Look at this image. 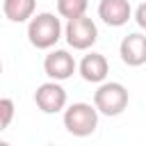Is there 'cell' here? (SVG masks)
<instances>
[{
    "label": "cell",
    "mask_w": 146,
    "mask_h": 146,
    "mask_svg": "<svg viewBox=\"0 0 146 146\" xmlns=\"http://www.w3.org/2000/svg\"><path fill=\"white\" fill-rule=\"evenodd\" d=\"M27 39L34 48L48 50L62 39V23L55 14L41 11L27 23Z\"/></svg>",
    "instance_id": "1"
},
{
    "label": "cell",
    "mask_w": 146,
    "mask_h": 146,
    "mask_svg": "<svg viewBox=\"0 0 146 146\" xmlns=\"http://www.w3.org/2000/svg\"><path fill=\"white\" fill-rule=\"evenodd\" d=\"M64 128L73 137H89L98 128V110L89 103H73L64 110Z\"/></svg>",
    "instance_id": "2"
},
{
    "label": "cell",
    "mask_w": 146,
    "mask_h": 146,
    "mask_svg": "<svg viewBox=\"0 0 146 146\" xmlns=\"http://www.w3.org/2000/svg\"><path fill=\"white\" fill-rule=\"evenodd\" d=\"M94 107L105 116H119L128 107V89L121 82H103L94 91Z\"/></svg>",
    "instance_id": "3"
},
{
    "label": "cell",
    "mask_w": 146,
    "mask_h": 146,
    "mask_svg": "<svg viewBox=\"0 0 146 146\" xmlns=\"http://www.w3.org/2000/svg\"><path fill=\"white\" fill-rule=\"evenodd\" d=\"M64 36H66V43L75 50H87L96 43L98 39V27L96 23L89 18V16H80V18H73L66 23V30H64Z\"/></svg>",
    "instance_id": "4"
},
{
    "label": "cell",
    "mask_w": 146,
    "mask_h": 146,
    "mask_svg": "<svg viewBox=\"0 0 146 146\" xmlns=\"http://www.w3.org/2000/svg\"><path fill=\"white\" fill-rule=\"evenodd\" d=\"M34 103L43 114H57L66 107V89L55 80L43 82L34 91Z\"/></svg>",
    "instance_id": "5"
},
{
    "label": "cell",
    "mask_w": 146,
    "mask_h": 146,
    "mask_svg": "<svg viewBox=\"0 0 146 146\" xmlns=\"http://www.w3.org/2000/svg\"><path fill=\"white\" fill-rule=\"evenodd\" d=\"M43 71L50 80L55 82H62V80H68L73 73H75V59L68 50H52L46 55L43 59Z\"/></svg>",
    "instance_id": "6"
},
{
    "label": "cell",
    "mask_w": 146,
    "mask_h": 146,
    "mask_svg": "<svg viewBox=\"0 0 146 146\" xmlns=\"http://www.w3.org/2000/svg\"><path fill=\"white\" fill-rule=\"evenodd\" d=\"M98 16L105 25L110 27H121L130 21L132 9L128 0H100L98 5Z\"/></svg>",
    "instance_id": "7"
},
{
    "label": "cell",
    "mask_w": 146,
    "mask_h": 146,
    "mask_svg": "<svg viewBox=\"0 0 146 146\" xmlns=\"http://www.w3.org/2000/svg\"><path fill=\"white\" fill-rule=\"evenodd\" d=\"M119 55H121L123 64H128V66L146 64V36L139 34V32H132V34L123 36L121 46H119Z\"/></svg>",
    "instance_id": "8"
},
{
    "label": "cell",
    "mask_w": 146,
    "mask_h": 146,
    "mask_svg": "<svg viewBox=\"0 0 146 146\" xmlns=\"http://www.w3.org/2000/svg\"><path fill=\"white\" fill-rule=\"evenodd\" d=\"M78 68H80L82 80L94 82V84H103L105 78H107V73H110V64H107L105 55H100V52H89V55H84Z\"/></svg>",
    "instance_id": "9"
},
{
    "label": "cell",
    "mask_w": 146,
    "mask_h": 146,
    "mask_svg": "<svg viewBox=\"0 0 146 146\" xmlns=\"http://www.w3.org/2000/svg\"><path fill=\"white\" fill-rule=\"evenodd\" d=\"M2 11L11 23H25L34 16V0H2Z\"/></svg>",
    "instance_id": "10"
},
{
    "label": "cell",
    "mask_w": 146,
    "mask_h": 146,
    "mask_svg": "<svg viewBox=\"0 0 146 146\" xmlns=\"http://www.w3.org/2000/svg\"><path fill=\"white\" fill-rule=\"evenodd\" d=\"M87 7H89V0H57V14L66 21L84 16Z\"/></svg>",
    "instance_id": "11"
},
{
    "label": "cell",
    "mask_w": 146,
    "mask_h": 146,
    "mask_svg": "<svg viewBox=\"0 0 146 146\" xmlns=\"http://www.w3.org/2000/svg\"><path fill=\"white\" fill-rule=\"evenodd\" d=\"M11 116H14V100L11 98H2L0 100V130L9 128Z\"/></svg>",
    "instance_id": "12"
},
{
    "label": "cell",
    "mask_w": 146,
    "mask_h": 146,
    "mask_svg": "<svg viewBox=\"0 0 146 146\" xmlns=\"http://www.w3.org/2000/svg\"><path fill=\"white\" fill-rule=\"evenodd\" d=\"M135 21H137V25H139L141 30H146V2H141V5L137 7V11H135Z\"/></svg>",
    "instance_id": "13"
},
{
    "label": "cell",
    "mask_w": 146,
    "mask_h": 146,
    "mask_svg": "<svg viewBox=\"0 0 146 146\" xmlns=\"http://www.w3.org/2000/svg\"><path fill=\"white\" fill-rule=\"evenodd\" d=\"M0 146H11V144L9 141H0Z\"/></svg>",
    "instance_id": "14"
}]
</instances>
